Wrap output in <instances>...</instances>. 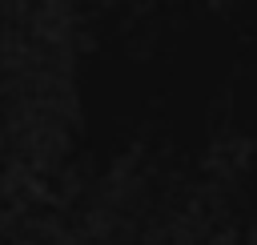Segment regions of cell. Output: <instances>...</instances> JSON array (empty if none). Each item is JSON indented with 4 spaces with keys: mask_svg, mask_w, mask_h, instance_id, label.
<instances>
[{
    "mask_svg": "<svg viewBox=\"0 0 257 245\" xmlns=\"http://www.w3.org/2000/svg\"><path fill=\"white\" fill-rule=\"evenodd\" d=\"M253 245H257V233H253Z\"/></svg>",
    "mask_w": 257,
    "mask_h": 245,
    "instance_id": "obj_1",
    "label": "cell"
}]
</instances>
